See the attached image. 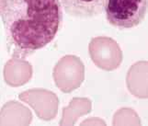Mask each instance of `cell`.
Here are the masks:
<instances>
[{
  "mask_svg": "<svg viewBox=\"0 0 148 126\" xmlns=\"http://www.w3.org/2000/svg\"><path fill=\"white\" fill-rule=\"evenodd\" d=\"M32 75V64L18 57L10 59L4 68L5 81L11 87H18L26 84Z\"/></svg>",
  "mask_w": 148,
  "mask_h": 126,
  "instance_id": "52a82bcc",
  "label": "cell"
},
{
  "mask_svg": "<svg viewBox=\"0 0 148 126\" xmlns=\"http://www.w3.org/2000/svg\"><path fill=\"white\" fill-rule=\"evenodd\" d=\"M147 8L148 0H107L104 10L111 26L128 29L144 21Z\"/></svg>",
  "mask_w": 148,
  "mask_h": 126,
  "instance_id": "7a4b0ae2",
  "label": "cell"
},
{
  "mask_svg": "<svg viewBox=\"0 0 148 126\" xmlns=\"http://www.w3.org/2000/svg\"><path fill=\"white\" fill-rule=\"evenodd\" d=\"M88 50L93 63L106 71L118 68L122 61V53L119 44L111 38H93L89 43Z\"/></svg>",
  "mask_w": 148,
  "mask_h": 126,
  "instance_id": "277c9868",
  "label": "cell"
},
{
  "mask_svg": "<svg viewBox=\"0 0 148 126\" xmlns=\"http://www.w3.org/2000/svg\"><path fill=\"white\" fill-rule=\"evenodd\" d=\"M59 0H4L2 21L8 51L23 58L45 47L62 26Z\"/></svg>",
  "mask_w": 148,
  "mask_h": 126,
  "instance_id": "6da1fadb",
  "label": "cell"
},
{
  "mask_svg": "<svg viewBox=\"0 0 148 126\" xmlns=\"http://www.w3.org/2000/svg\"><path fill=\"white\" fill-rule=\"evenodd\" d=\"M20 100L32 106L38 117L44 121L53 120L57 114L59 100L53 92L45 89H32L20 93Z\"/></svg>",
  "mask_w": 148,
  "mask_h": 126,
  "instance_id": "5b68a950",
  "label": "cell"
},
{
  "mask_svg": "<svg viewBox=\"0 0 148 126\" xmlns=\"http://www.w3.org/2000/svg\"><path fill=\"white\" fill-rule=\"evenodd\" d=\"M84 74V64L75 55L64 56L53 69L54 82L64 93L72 92L77 88L83 82Z\"/></svg>",
  "mask_w": 148,
  "mask_h": 126,
  "instance_id": "3957f363",
  "label": "cell"
},
{
  "mask_svg": "<svg viewBox=\"0 0 148 126\" xmlns=\"http://www.w3.org/2000/svg\"><path fill=\"white\" fill-rule=\"evenodd\" d=\"M32 120L30 110L17 101H10L0 112V125H28Z\"/></svg>",
  "mask_w": 148,
  "mask_h": 126,
  "instance_id": "ba28073f",
  "label": "cell"
},
{
  "mask_svg": "<svg viewBox=\"0 0 148 126\" xmlns=\"http://www.w3.org/2000/svg\"><path fill=\"white\" fill-rule=\"evenodd\" d=\"M3 4H4V0H0V14H1V12H2Z\"/></svg>",
  "mask_w": 148,
  "mask_h": 126,
  "instance_id": "9c48e42d",
  "label": "cell"
},
{
  "mask_svg": "<svg viewBox=\"0 0 148 126\" xmlns=\"http://www.w3.org/2000/svg\"><path fill=\"white\" fill-rule=\"evenodd\" d=\"M68 15L75 18H89L104 11L107 0H59Z\"/></svg>",
  "mask_w": 148,
  "mask_h": 126,
  "instance_id": "8992f818",
  "label": "cell"
}]
</instances>
